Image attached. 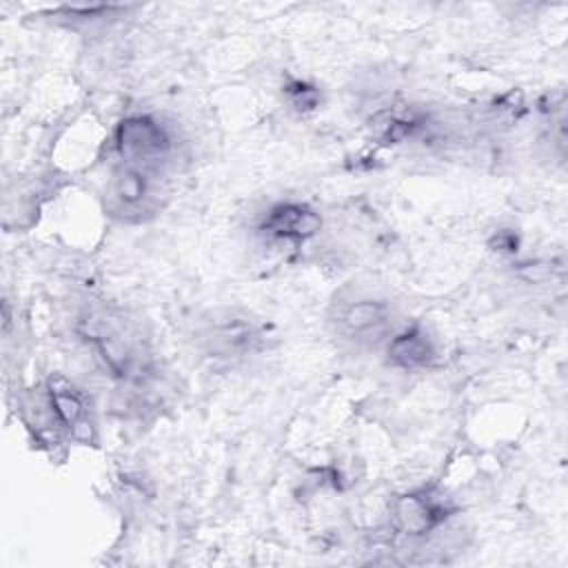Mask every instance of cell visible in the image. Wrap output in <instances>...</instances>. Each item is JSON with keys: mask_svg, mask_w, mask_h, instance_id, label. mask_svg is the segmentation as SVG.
Returning a JSON list of instances; mask_svg holds the SVG:
<instances>
[{"mask_svg": "<svg viewBox=\"0 0 568 568\" xmlns=\"http://www.w3.org/2000/svg\"><path fill=\"white\" fill-rule=\"evenodd\" d=\"M426 126V118L415 109H382L373 115V135L384 144H399L415 138Z\"/></svg>", "mask_w": 568, "mask_h": 568, "instance_id": "30bf717a", "label": "cell"}, {"mask_svg": "<svg viewBox=\"0 0 568 568\" xmlns=\"http://www.w3.org/2000/svg\"><path fill=\"white\" fill-rule=\"evenodd\" d=\"M113 149L124 164L164 171L178 151V138L162 118L131 113L115 124Z\"/></svg>", "mask_w": 568, "mask_h": 568, "instance_id": "8992f818", "label": "cell"}, {"mask_svg": "<svg viewBox=\"0 0 568 568\" xmlns=\"http://www.w3.org/2000/svg\"><path fill=\"white\" fill-rule=\"evenodd\" d=\"M44 415L36 422L40 433L64 435L75 444H93L98 433L95 408L89 393L62 373H51L44 379L42 399Z\"/></svg>", "mask_w": 568, "mask_h": 568, "instance_id": "5b68a950", "label": "cell"}, {"mask_svg": "<svg viewBox=\"0 0 568 568\" xmlns=\"http://www.w3.org/2000/svg\"><path fill=\"white\" fill-rule=\"evenodd\" d=\"M384 355L390 368L417 373L435 366L439 348L422 322H404L384 344Z\"/></svg>", "mask_w": 568, "mask_h": 568, "instance_id": "9c48e42d", "label": "cell"}, {"mask_svg": "<svg viewBox=\"0 0 568 568\" xmlns=\"http://www.w3.org/2000/svg\"><path fill=\"white\" fill-rule=\"evenodd\" d=\"M124 11H126V7H115V4L60 7V9L51 11V16L67 22L69 27H80V24H95V22H106L111 18H120Z\"/></svg>", "mask_w": 568, "mask_h": 568, "instance_id": "8fae6325", "label": "cell"}, {"mask_svg": "<svg viewBox=\"0 0 568 568\" xmlns=\"http://www.w3.org/2000/svg\"><path fill=\"white\" fill-rule=\"evenodd\" d=\"M75 333L115 382L135 386L153 377L146 339L118 308L104 304L84 306L75 317Z\"/></svg>", "mask_w": 568, "mask_h": 568, "instance_id": "6da1fadb", "label": "cell"}, {"mask_svg": "<svg viewBox=\"0 0 568 568\" xmlns=\"http://www.w3.org/2000/svg\"><path fill=\"white\" fill-rule=\"evenodd\" d=\"M166 202L164 171L118 162L106 180L104 211L122 224H142L155 217Z\"/></svg>", "mask_w": 568, "mask_h": 568, "instance_id": "277c9868", "label": "cell"}, {"mask_svg": "<svg viewBox=\"0 0 568 568\" xmlns=\"http://www.w3.org/2000/svg\"><path fill=\"white\" fill-rule=\"evenodd\" d=\"M282 95L286 100V104L297 113H311L322 102L320 89L313 82L302 80V78H286L282 84Z\"/></svg>", "mask_w": 568, "mask_h": 568, "instance_id": "7c38bea8", "label": "cell"}, {"mask_svg": "<svg viewBox=\"0 0 568 568\" xmlns=\"http://www.w3.org/2000/svg\"><path fill=\"white\" fill-rule=\"evenodd\" d=\"M322 224L320 211L308 202L282 200L264 211L257 233L275 244H304L320 235Z\"/></svg>", "mask_w": 568, "mask_h": 568, "instance_id": "ba28073f", "label": "cell"}, {"mask_svg": "<svg viewBox=\"0 0 568 568\" xmlns=\"http://www.w3.org/2000/svg\"><path fill=\"white\" fill-rule=\"evenodd\" d=\"M197 346L213 359L242 362L271 348L268 324L237 306H215L195 326Z\"/></svg>", "mask_w": 568, "mask_h": 568, "instance_id": "7a4b0ae2", "label": "cell"}, {"mask_svg": "<svg viewBox=\"0 0 568 568\" xmlns=\"http://www.w3.org/2000/svg\"><path fill=\"white\" fill-rule=\"evenodd\" d=\"M333 333L357 348H377L402 326L395 304L377 293L339 295L331 311Z\"/></svg>", "mask_w": 568, "mask_h": 568, "instance_id": "3957f363", "label": "cell"}, {"mask_svg": "<svg viewBox=\"0 0 568 568\" xmlns=\"http://www.w3.org/2000/svg\"><path fill=\"white\" fill-rule=\"evenodd\" d=\"M455 506L435 486H419L397 495L390 504L393 528L406 537H426L442 528L453 515Z\"/></svg>", "mask_w": 568, "mask_h": 568, "instance_id": "52a82bcc", "label": "cell"}]
</instances>
